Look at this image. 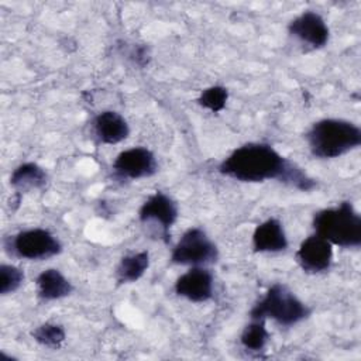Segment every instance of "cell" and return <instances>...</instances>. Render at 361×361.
Segmentation results:
<instances>
[{"instance_id":"1","label":"cell","mask_w":361,"mask_h":361,"mask_svg":"<svg viewBox=\"0 0 361 361\" xmlns=\"http://www.w3.org/2000/svg\"><path fill=\"white\" fill-rule=\"evenodd\" d=\"M219 172L234 180L248 183L276 179L302 192H309L316 186L314 179L299 165L265 142H248L235 148L220 162Z\"/></svg>"},{"instance_id":"2","label":"cell","mask_w":361,"mask_h":361,"mask_svg":"<svg viewBox=\"0 0 361 361\" xmlns=\"http://www.w3.org/2000/svg\"><path fill=\"white\" fill-rule=\"evenodd\" d=\"M306 141L313 157L338 158L361 145V128L343 118H322L312 124Z\"/></svg>"},{"instance_id":"3","label":"cell","mask_w":361,"mask_h":361,"mask_svg":"<svg viewBox=\"0 0 361 361\" xmlns=\"http://www.w3.org/2000/svg\"><path fill=\"white\" fill-rule=\"evenodd\" d=\"M317 235L331 245L358 248L361 245V216L351 202H341L334 207L322 209L313 216Z\"/></svg>"},{"instance_id":"4","label":"cell","mask_w":361,"mask_h":361,"mask_svg":"<svg viewBox=\"0 0 361 361\" xmlns=\"http://www.w3.org/2000/svg\"><path fill=\"white\" fill-rule=\"evenodd\" d=\"M310 307L303 303L286 285L274 283L250 310L251 319L274 320L279 326L290 327L310 316Z\"/></svg>"},{"instance_id":"5","label":"cell","mask_w":361,"mask_h":361,"mask_svg":"<svg viewBox=\"0 0 361 361\" xmlns=\"http://www.w3.org/2000/svg\"><path fill=\"white\" fill-rule=\"evenodd\" d=\"M219 259V248L200 227L188 228L175 244L171 261L178 265L206 267Z\"/></svg>"},{"instance_id":"6","label":"cell","mask_w":361,"mask_h":361,"mask_svg":"<svg viewBox=\"0 0 361 361\" xmlns=\"http://www.w3.org/2000/svg\"><path fill=\"white\" fill-rule=\"evenodd\" d=\"M6 250L24 259H47L58 255L62 251L61 241L47 228H28L23 230L7 241H4Z\"/></svg>"},{"instance_id":"7","label":"cell","mask_w":361,"mask_h":361,"mask_svg":"<svg viewBox=\"0 0 361 361\" xmlns=\"http://www.w3.org/2000/svg\"><path fill=\"white\" fill-rule=\"evenodd\" d=\"M114 173L121 179H142L158 171V162L152 151L145 147H133L121 151L113 162Z\"/></svg>"},{"instance_id":"8","label":"cell","mask_w":361,"mask_h":361,"mask_svg":"<svg viewBox=\"0 0 361 361\" xmlns=\"http://www.w3.org/2000/svg\"><path fill=\"white\" fill-rule=\"evenodd\" d=\"M178 204L171 196L164 192H155L142 203L138 212V217L144 224H158L162 240L168 243L169 230L178 220Z\"/></svg>"},{"instance_id":"9","label":"cell","mask_w":361,"mask_h":361,"mask_svg":"<svg viewBox=\"0 0 361 361\" xmlns=\"http://www.w3.org/2000/svg\"><path fill=\"white\" fill-rule=\"evenodd\" d=\"M288 31L292 37L313 49L323 48L329 42L330 37V31L324 18L319 13L310 10L303 11L295 17L289 23Z\"/></svg>"},{"instance_id":"10","label":"cell","mask_w":361,"mask_h":361,"mask_svg":"<svg viewBox=\"0 0 361 361\" xmlns=\"http://www.w3.org/2000/svg\"><path fill=\"white\" fill-rule=\"evenodd\" d=\"M296 261L307 274H319L327 271L333 262V245L317 234L305 238L298 251Z\"/></svg>"},{"instance_id":"11","label":"cell","mask_w":361,"mask_h":361,"mask_svg":"<svg viewBox=\"0 0 361 361\" xmlns=\"http://www.w3.org/2000/svg\"><path fill=\"white\" fill-rule=\"evenodd\" d=\"M213 274L204 267H192L175 282V293L190 302L200 303L213 298Z\"/></svg>"},{"instance_id":"12","label":"cell","mask_w":361,"mask_h":361,"mask_svg":"<svg viewBox=\"0 0 361 361\" xmlns=\"http://www.w3.org/2000/svg\"><path fill=\"white\" fill-rule=\"evenodd\" d=\"M252 248L255 252H281L288 248V237L278 219L259 223L252 233Z\"/></svg>"},{"instance_id":"13","label":"cell","mask_w":361,"mask_h":361,"mask_svg":"<svg viewBox=\"0 0 361 361\" xmlns=\"http://www.w3.org/2000/svg\"><path fill=\"white\" fill-rule=\"evenodd\" d=\"M93 133L103 144H117L128 137L130 127L120 113L106 110L94 117Z\"/></svg>"},{"instance_id":"14","label":"cell","mask_w":361,"mask_h":361,"mask_svg":"<svg viewBox=\"0 0 361 361\" xmlns=\"http://www.w3.org/2000/svg\"><path fill=\"white\" fill-rule=\"evenodd\" d=\"M37 296L41 300H58L72 293L73 286L69 279L55 268L44 269L35 279Z\"/></svg>"},{"instance_id":"15","label":"cell","mask_w":361,"mask_h":361,"mask_svg":"<svg viewBox=\"0 0 361 361\" xmlns=\"http://www.w3.org/2000/svg\"><path fill=\"white\" fill-rule=\"evenodd\" d=\"M47 183H48V175L45 169L34 162H24L18 165L10 176V185L18 193H23L31 189H44Z\"/></svg>"},{"instance_id":"16","label":"cell","mask_w":361,"mask_h":361,"mask_svg":"<svg viewBox=\"0 0 361 361\" xmlns=\"http://www.w3.org/2000/svg\"><path fill=\"white\" fill-rule=\"evenodd\" d=\"M149 267L148 251H138L134 254L124 255L116 267V279L118 283L137 282Z\"/></svg>"},{"instance_id":"17","label":"cell","mask_w":361,"mask_h":361,"mask_svg":"<svg viewBox=\"0 0 361 361\" xmlns=\"http://www.w3.org/2000/svg\"><path fill=\"white\" fill-rule=\"evenodd\" d=\"M252 322L247 324L240 336V341L245 350L261 351L265 348L269 340V331L265 327V320L251 319Z\"/></svg>"},{"instance_id":"18","label":"cell","mask_w":361,"mask_h":361,"mask_svg":"<svg viewBox=\"0 0 361 361\" xmlns=\"http://www.w3.org/2000/svg\"><path fill=\"white\" fill-rule=\"evenodd\" d=\"M31 337L38 344L52 348V350H56L63 344V341L66 338V333L61 324L47 322V323H42L38 327H35L31 333Z\"/></svg>"},{"instance_id":"19","label":"cell","mask_w":361,"mask_h":361,"mask_svg":"<svg viewBox=\"0 0 361 361\" xmlns=\"http://www.w3.org/2000/svg\"><path fill=\"white\" fill-rule=\"evenodd\" d=\"M228 99V92L223 86H210L202 90L197 102L202 107L210 110L212 113H219L226 107Z\"/></svg>"},{"instance_id":"20","label":"cell","mask_w":361,"mask_h":361,"mask_svg":"<svg viewBox=\"0 0 361 361\" xmlns=\"http://www.w3.org/2000/svg\"><path fill=\"white\" fill-rule=\"evenodd\" d=\"M24 281V272L14 265L1 264L0 265V293L8 295L16 292Z\"/></svg>"}]
</instances>
